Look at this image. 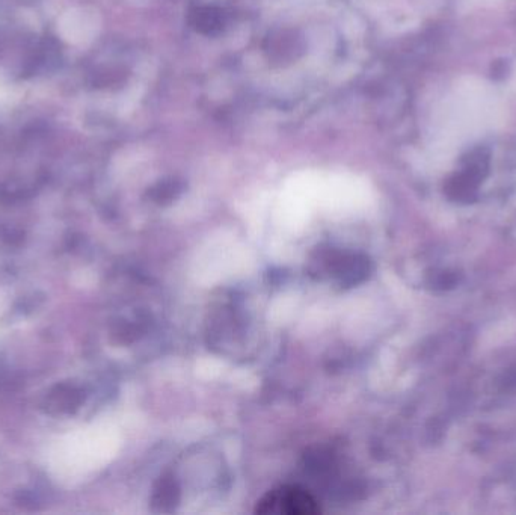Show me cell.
<instances>
[{"mask_svg":"<svg viewBox=\"0 0 516 515\" xmlns=\"http://www.w3.org/2000/svg\"><path fill=\"white\" fill-rule=\"evenodd\" d=\"M319 502L308 491L299 487H280L269 491L257 503L255 514L316 515L320 514Z\"/></svg>","mask_w":516,"mask_h":515,"instance_id":"6da1fadb","label":"cell"},{"mask_svg":"<svg viewBox=\"0 0 516 515\" xmlns=\"http://www.w3.org/2000/svg\"><path fill=\"white\" fill-rule=\"evenodd\" d=\"M305 52V41L292 29H278L268 35L265 53L272 64H292Z\"/></svg>","mask_w":516,"mask_h":515,"instance_id":"7a4b0ae2","label":"cell"},{"mask_svg":"<svg viewBox=\"0 0 516 515\" xmlns=\"http://www.w3.org/2000/svg\"><path fill=\"white\" fill-rule=\"evenodd\" d=\"M189 23L195 31L203 35H216L225 28L224 11L216 7H198L191 11Z\"/></svg>","mask_w":516,"mask_h":515,"instance_id":"3957f363","label":"cell"}]
</instances>
